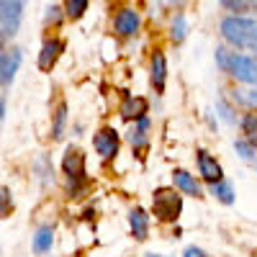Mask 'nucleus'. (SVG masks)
<instances>
[{"mask_svg": "<svg viewBox=\"0 0 257 257\" xmlns=\"http://www.w3.org/2000/svg\"><path fill=\"white\" fill-rule=\"evenodd\" d=\"M173 180H175V188H180L183 193H188V196H193V198H203V188H201V183L193 178L190 173H185V170H175V173H173Z\"/></svg>", "mask_w": 257, "mask_h": 257, "instance_id": "nucleus-12", "label": "nucleus"}, {"mask_svg": "<svg viewBox=\"0 0 257 257\" xmlns=\"http://www.w3.org/2000/svg\"><path fill=\"white\" fill-rule=\"evenodd\" d=\"M183 257H208V254H206L203 249H198V247H185Z\"/></svg>", "mask_w": 257, "mask_h": 257, "instance_id": "nucleus-26", "label": "nucleus"}, {"mask_svg": "<svg viewBox=\"0 0 257 257\" xmlns=\"http://www.w3.org/2000/svg\"><path fill=\"white\" fill-rule=\"evenodd\" d=\"M234 149H237V155H239L244 162L257 160V147H254V142H249V139H237V142H234Z\"/></svg>", "mask_w": 257, "mask_h": 257, "instance_id": "nucleus-20", "label": "nucleus"}, {"mask_svg": "<svg viewBox=\"0 0 257 257\" xmlns=\"http://www.w3.org/2000/svg\"><path fill=\"white\" fill-rule=\"evenodd\" d=\"M254 257H257V252H254Z\"/></svg>", "mask_w": 257, "mask_h": 257, "instance_id": "nucleus-32", "label": "nucleus"}, {"mask_svg": "<svg viewBox=\"0 0 257 257\" xmlns=\"http://www.w3.org/2000/svg\"><path fill=\"white\" fill-rule=\"evenodd\" d=\"M183 211V196L175 188H157L152 193V213L160 221H178Z\"/></svg>", "mask_w": 257, "mask_h": 257, "instance_id": "nucleus-3", "label": "nucleus"}, {"mask_svg": "<svg viewBox=\"0 0 257 257\" xmlns=\"http://www.w3.org/2000/svg\"><path fill=\"white\" fill-rule=\"evenodd\" d=\"M88 6H90V0H64V16L72 18V21H77V18L85 16Z\"/></svg>", "mask_w": 257, "mask_h": 257, "instance_id": "nucleus-19", "label": "nucleus"}, {"mask_svg": "<svg viewBox=\"0 0 257 257\" xmlns=\"http://www.w3.org/2000/svg\"><path fill=\"white\" fill-rule=\"evenodd\" d=\"M242 132H244V139L257 144V111L242 116Z\"/></svg>", "mask_w": 257, "mask_h": 257, "instance_id": "nucleus-21", "label": "nucleus"}, {"mask_svg": "<svg viewBox=\"0 0 257 257\" xmlns=\"http://www.w3.org/2000/svg\"><path fill=\"white\" fill-rule=\"evenodd\" d=\"M170 3H173V6H183V3H185V0H170Z\"/></svg>", "mask_w": 257, "mask_h": 257, "instance_id": "nucleus-29", "label": "nucleus"}, {"mask_svg": "<svg viewBox=\"0 0 257 257\" xmlns=\"http://www.w3.org/2000/svg\"><path fill=\"white\" fill-rule=\"evenodd\" d=\"M165 82H167V59L162 52L152 54V85L155 90H165Z\"/></svg>", "mask_w": 257, "mask_h": 257, "instance_id": "nucleus-14", "label": "nucleus"}, {"mask_svg": "<svg viewBox=\"0 0 257 257\" xmlns=\"http://www.w3.org/2000/svg\"><path fill=\"white\" fill-rule=\"evenodd\" d=\"M21 57H24V54H21L18 47H11V49H6L3 54H0V80H3L6 88L13 82V77H16V72H18Z\"/></svg>", "mask_w": 257, "mask_h": 257, "instance_id": "nucleus-8", "label": "nucleus"}, {"mask_svg": "<svg viewBox=\"0 0 257 257\" xmlns=\"http://www.w3.org/2000/svg\"><path fill=\"white\" fill-rule=\"evenodd\" d=\"M93 147L100 155V160H113L118 155V132L111 128V126L100 128V132L93 137Z\"/></svg>", "mask_w": 257, "mask_h": 257, "instance_id": "nucleus-5", "label": "nucleus"}, {"mask_svg": "<svg viewBox=\"0 0 257 257\" xmlns=\"http://www.w3.org/2000/svg\"><path fill=\"white\" fill-rule=\"evenodd\" d=\"M52 242H54V229H52L49 224L39 226L36 234H34V252H36V254L49 252V249H52Z\"/></svg>", "mask_w": 257, "mask_h": 257, "instance_id": "nucleus-15", "label": "nucleus"}, {"mask_svg": "<svg viewBox=\"0 0 257 257\" xmlns=\"http://www.w3.org/2000/svg\"><path fill=\"white\" fill-rule=\"evenodd\" d=\"M147 111H149V103L144 100V98H134V95H123V103H121V118H126V121H139L142 116H147Z\"/></svg>", "mask_w": 257, "mask_h": 257, "instance_id": "nucleus-11", "label": "nucleus"}, {"mask_svg": "<svg viewBox=\"0 0 257 257\" xmlns=\"http://www.w3.org/2000/svg\"><path fill=\"white\" fill-rule=\"evenodd\" d=\"M196 160H198V173H201V178H203L208 185L224 180V170H221V165L216 162V157H211L206 149H198Z\"/></svg>", "mask_w": 257, "mask_h": 257, "instance_id": "nucleus-6", "label": "nucleus"}, {"mask_svg": "<svg viewBox=\"0 0 257 257\" xmlns=\"http://www.w3.org/2000/svg\"><path fill=\"white\" fill-rule=\"evenodd\" d=\"M128 226H132L134 237L139 242H144L149 237V213L144 208H134L132 213H128Z\"/></svg>", "mask_w": 257, "mask_h": 257, "instance_id": "nucleus-13", "label": "nucleus"}, {"mask_svg": "<svg viewBox=\"0 0 257 257\" xmlns=\"http://www.w3.org/2000/svg\"><path fill=\"white\" fill-rule=\"evenodd\" d=\"M62 170H64L67 178L85 180V155L77 147H67V152H64V157H62Z\"/></svg>", "mask_w": 257, "mask_h": 257, "instance_id": "nucleus-7", "label": "nucleus"}, {"mask_svg": "<svg viewBox=\"0 0 257 257\" xmlns=\"http://www.w3.org/2000/svg\"><path fill=\"white\" fill-rule=\"evenodd\" d=\"M213 57H216V64H219L221 72H226L237 82L257 88V59L254 57H247V54H239V52H229L226 47H216V54Z\"/></svg>", "mask_w": 257, "mask_h": 257, "instance_id": "nucleus-1", "label": "nucleus"}, {"mask_svg": "<svg viewBox=\"0 0 257 257\" xmlns=\"http://www.w3.org/2000/svg\"><path fill=\"white\" fill-rule=\"evenodd\" d=\"M64 126H67V103H59L54 111V123H52V139L59 142L64 137Z\"/></svg>", "mask_w": 257, "mask_h": 257, "instance_id": "nucleus-16", "label": "nucleus"}, {"mask_svg": "<svg viewBox=\"0 0 257 257\" xmlns=\"http://www.w3.org/2000/svg\"><path fill=\"white\" fill-rule=\"evenodd\" d=\"M62 52H64V41L62 39H47L44 47H41V52H39V70L41 72H49L54 64H57V59H59Z\"/></svg>", "mask_w": 257, "mask_h": 257, "instance_id": "nucleus-9", "label": "nucleus"}, {"mask_svg": "<svg viewBox=\"0 0 257 257\" xmlns=\"http://www.w3.org/2000/svg\"><path fill=\"white\" fill-rule=\"evenodd\" d=\"M185 36H188V21L183 13H175L173 21H170V39L180 44V41H185Z\"/></svg>", "mask_w": 257, "mask_h": 257, "instance_id": "nucleus-17", "label": "nucleus"}, {"mask_svg": "<svg viewBox=\"0 0 257 257\" xmlns=\"http://www.w3.org/2000/svg\"><path fill=\"white\" fill-rule=\"evenodd\" d=\"M113 29L118 36H134L139 31V13L132 11V8H123L116 13L113 18Z\"/></svg>", "mask_w": 257, "mask_h": 257, "instance_id": "nucleus-10", "label": "nucleus"}, {"mask_svg": "<svg viewBox=\"0 0 257 257\" xmlns=\"http://www.w3.org/2000/svg\"><path fill=\"white\" fill-rule=\"evenodd\" d=\"M216 111H219V116L226 121V123H234L237 121V116H234V111H231V105L221 98V100H216Z\"/></svg>", "mask_w": 257, "mask_h": 257, "instance_id": "nucleus-25", "label": "nucleus"}, {"mask_svg": "<svg viewBox=\"0 0 257 257\" xmlns=\"http://www.w3.org/2000/svg\"><path fill=\"white\" fill-rule=\"evenodd\" d=\"M144 257H165V254H155V252H149V254H144Z\"/></svg>", "mask_w": 257, "mask_h": 257, "instance_id": "nucleus-30", "label": "nucleus"}, {"mask_svg": "<svg viewBox=\"0 0 257 257\" xmlns=\"http://www.w3.org/2000/svg\"><path fill=\"white\" fill-rule=\"evenodd\" d=\"M24 11H26V0H0V36H3V41L18 34Z\"/></svg>", "mask_w": 257, "mask_h": 257, "instance_id": "nucleus-4", "label": "nucleus"}, {"mask_svg": "<svg viewBox=\"0 0 257 257\" xmlns=\"http://www.w3.org/2000/svg\"><path fill=\"white\" fill-rule=\"evenodd\" d=\"M252 49H254V54H257V44H254V47H252Z\"/></svg>", "mask_w": 257, "mask_h": 257, "instance_id": "nucleus-31", "label": "nucleus"}, {"mask_svg": "<svg viewBox=\"0 0 257 257\" xmlns=\"http://www.w3.org/2000/svg\"><path fill=\"white\" fill-rule=\"evenodd\" d=\"M219 31H221L226 44L237 47V49H244V47L252 49L257 44V21L247 18L242 13H231V16L221 18Z\"/></svg>", "mask_w": 257, "mask_h": 257, "instance_id": "nucleus-2", "label": "nucleus"}, {"mask_svg": "<svg viewBox=\"0 0 257 257\" xmlns=\"http://www.w3.org/2000/svg\"><path fill=\"white\" fill-rule=\"evenodd\" d=\"M62 8H57V6H47V13H44V24L47 26H59L62 24Z\"/></svg>", "mask_w": 257, "mask_h": 257, "instance_id": "nucleus-24", "label": "nucleus"}, {"mask_svg": "<svg viewBox=\"0 0 257 257\" xmlns=\"http://www.w3.org/2000/svg\"><path fill=\"white\" fill-rule=\"evenodd\" d=\"M6 113H8V105H6V95H3L0 98V118L3 121H6Z\"/></svg>", "mask_w": 257, "mask_h": 257, "instance_id": "nucleus-28", "label": "nucleus"}, {"mask_svg": "<svg viewBox=\"0 0 257 257\" xmlns=\"http://www.w3.org/2000/svg\"><path fill=\"white\" fill-rule=\"evenodd\" d=\"M34 167H36V173H39V180H41V183H44V185H47V183H52L54 170H52V162H49V157H47V155H41V157L36 160V165H34Z\"/></svg>", "mask_w": 257, "mask_h": 257, "instance_id": "nucleus-22", "label": "nucleus"}, {"mask_svg": "<svg viewBox=\"0 0 257 257\" xmlns=\"http://www.w3.org/2000/svg\"><path fill=\"white\" fill-rule=\"evenodd\" d=\"M211 196L219 198V201L226 203V206H231V203H234V188H231V183H226V180L211 183Z\"/></svg>", "mask_w": 257, "mask_h": 257, "instance_id": "nucleus-18", "label": "nucleus"}, {"mask_svg": "<svg viewBox=\"0 0 257 257\" xmlns=\"http://www.w3.org/2000/svg\"><path fill=\"white\" fill-rule=\"evenodd\" d=\"M8 206H11V190L3 188V216H8Z\"/></svg>", "mask_w": 257, "mask_h": 257, "instance_id": "nucleus-27", "label": "nucleus"}, {"mask_svg": "<svg viewBox=\"0 0 257 257\" xmlns=\"http://www.w3.org/2000/svg\"><path fill=\"white\" fill-rule=\"evenodd\" d=\"M219 3L226 8V11H234V13H244V11H252L257 6V0H219Z\"/></svg>", "mask_w": 257, "mask_h": 257, "instance_id": "nucleus-23", "label": "nucleus"}]
</instances>
